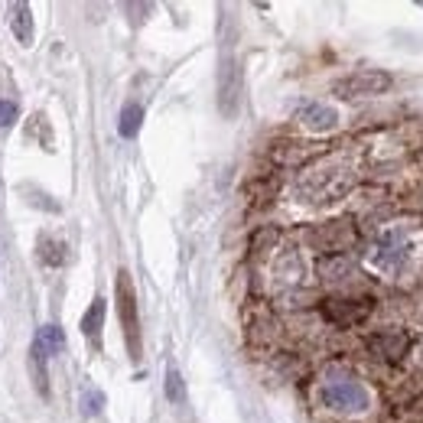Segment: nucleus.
Masks as SVG:
<instances>
[{"label": "nucleus", "mask_w": 423, "mask_h": 423, "mask_svg": "<svg viewBox=\"0 0 423 423\" xmlns=\"http://www.w3.org/2000/svg\"><path fill=\"white\" fill-rule=\"evenodd\" d=\"M364 267L378 280H420L423 277V228L388 225L368 241L362 254Z\"/></svg>", "instance_id": "nucleus-1"}, {"label": "nucleus", "mask_w": 423, "mask_h": 423, "mask_svg": "<svg viewBox=\"0 0 423 423\" xmlns=\"http://www.w3.org/2000/svg\"><path fill=\"white\" fill-rule=\"evenodd\" d=\"M355 166L342 153H322L306 163L293 179V195L303 205H329L355 189Z\"/></svg>", "instance_id": "nucleus-2"}, {"label": "nucleus", "mask_w": 423, "mask_h": 423, "mask_svg": "<svg viewBox=\"0 0 423 423\" xmlns=\"http://www.w3.org/2000/svg\"><path fill=\"white\" fill-rule=\"evenodd\" d=\"M319 404L329 407L332 414H364L372 410V391L355 374L332 372L319 381Z\"/></svg>", "instance_id": "nucleus-3"}, {"label": "nucleus", "mask_w": 423, "mask_h": 423, "mask_svg": "<svg viewBox=\"0 0 423 423\" xmlns=\"http://www.w3.org/2000/svg\"><path fill=\"white\" fill-rule=\"evenodd\" d=\"M414 345H417V336H410L404 326H378V329L364 332L362 338L364 355L388 364V368H400L404 362H410Z\"/></svg>", "instance_id": "nucleus-4"}, {"label": "nucleus", "mask_w": 423, "mask_h": 423, "mask_svg": "<svg viewBox=\"0 0 423 423\" xmlns=\"http://www.w3.org/2000/svg\"><path fill=\"white\" fill-rule=\"evenodd\" d=\"M378 300L372 293H336L319 300V316L336 329H358L374 316Z\"/></svg>", "instance_id": "nucleus-5"}, {"label": "nucleus", "mask_w": 423, "mask_h": 423, "mask_svg": "<svg viewBox=\"0 0 423 423\" xmlns=\"http://www.w3.org/2000/svg\"><path fill=\"white\" fill-rule=\"evenodd\" d=\"M303 238L313 251H319V257H326V254H352V247H358V228L352 219L309 225L303 231Z\"/></svg>", "instance_id": "nucleus-6"}, {"label": "nucleus", "mask_w": 423, "mask_h": 423, "mask_svg": "<svg viewBox=\"0 0 423 423\" xmlns=\"http://www.w3.org/2000/svg\"><path fill=\"white\" fill-rule=\"evenodd\" d=\"M394 85V78L381 68H358V72H348V75L336 78L332 82V94L336 98H374V94H384Z\"/></svg>", "instance_id": "nucleus-7"}, {"label": "nucleus", "mask_w": 423, "mask_h": 423, "mask_svg": "<svg viewBox=\"0 0 423 423\" xmlns=\"http://www.w3.org/2000/svg\"><path fill=\"white\" fill-rule=\"evenodd\" d=\"M118 313H121V326L127 336V352L130 358H140V322H137V300H134V287L130 277L124 271L118 274Z\"/></svg>", "instance_id": "nucleus-8"}, {"label": "nucleus", "mask_w": 423, "mask_h": 423, "mask_svg": "<svg viewBox=\"0 0 423 423\" xmlns=\"http://www.w3.org/2000/svg\"><path fill=\"white\" fill-rule=\"evenodd\" d=\"M316 274H319L322 283L342 287L348 277H355V257L352 254H326L316 261Z\"/></svg>", "instance_id": "nucleus-9"}, {"label": "nucleus", "mask_w": 423, "mask_h": 423, "mask_svg": "<svg viewBox=\"0 0 423 423\" xmlns=\"http://www.w3.org/2000/svg\"><path fill=\"white\" fill-rule=\"evenodd\" d=\"M296 121L306 127V130H316V134H326V130H336L338 127V111L332 104L322 102H309L296 111Z\"/></svg>", "instance_id": "nucleus-10"}, {"label": "nucleus", "mask_w": 423, "mask_h": 423, "mask_svg": "<svg viewBox=\"0 0 423 423\" xmlns=\"http://www.w3.org/2000/svg\"><path fill=\"white\" fill-rule=\"evenodd\" d=\"M238 94H241V78H238L235 62L228 59L221 66V82H219V102H221V111H225L228 118L238 111Z\"/></svg>", "instance_id": "nucleus-11"}, {"label": "nucleus", "mask_w": 423, "mask_h": 423, "mask_svg": "<svg viewBox=\"0 0 423 423\" xmlns=\"http://www.w3.org/2000/svg\"><path fill=\"white\" fill-rule=\"evenodd\" d=\"M7 17H10V30L17 33L20 46H33V10H30V4H10L7 10Z\"/></svg>", "instance_id": "nucleus-12"}, {"label": "nucleus", "mask_w": 423, "mask_h": 423, "mask_svg": "<svg viewBox=\"0 0 423 423\" xmlns=\"http://www.w3.org/2000/svg\"><path fill=\"white\" fill-rule=\"evenodd\" d=\"M66 251H68L66 241H59V238H52V235H39V241H36V254H39V261L46 267H62L68 261Z\"/></svg>", "instance_id": "nucleus-13"}, {"label": "nucleus", "mask_w": 423, "mask_h": 423, "mask_svg": "<svg viewBox=\"0 0 423 423\" xmlns=\"http://www.w3.org/2000/svg\"><path fill=\"white\" fill-rule=\"evenodd\" d=\"M30 348H36V352H42V355L49 358V355H59L62 348H66V332L59 329V326H42L39 332H36V338H33V345Z\"/></svg>", "instance_id": "nucleus-14"}, {"label": "nucleus", "mask_w": 423, "mask_h": 423, "mask_svg": "<svg viewBox=\"0 0 423 423\" xmlns=\"http://www.w3.org/2000/svg\"><path fill=\"white\" fill-rule=\"evenodd\" d=\"M104 309H108V303H104V296H94V303L88 306V313L82 316V332H85V338H88V342H94V345H98V338H102Z\"/></svg>", "instance_id": "nucleus-15"}, {"label": "nucleus", "mask_w": 423, "mask_h": 423, "mask_svg": "<svg viewBox=\"0 0 423 423\" xmlns=\"http://www.w3.org/2000/svg\"><path fill=\"white\" fill-rule=\"evenodd\" d=\"M140 124H144V108L140 104H124V111H121V137H127V140H134L137 134H140Z\"/></svg>", "instance_id": "nucleus-16"}, {"label": "nucleus", "mask_w": 423, "mask_h": 423, "mask_svg": "<svg viewBox=\"0 0 423 423\" xmlns=\"http://www.w3.org/2000/svg\"><path fill=\"white\" fill-rule=\"evenodd\" d=\"M166 400L169 404H183L186 400V384L176 368H166Z\"/></svg>", "instance_id": "nucleus-17"}, {"label": "nucleus", "mask_w": 423, "mask_h": 423, "mask_svg": "<svg viewBox=\"0 0 423 423\" xmlns=\"http://www.w3.org/2000/svg\"><path fill=\"white\" fill-rule=\"evenodd\" d=\"M78 407H82L85 417H98V414H102V407H104V394H102V391H94V388L82 391V400H78Z\"/></svg>", "instance_id": "nucleus-18"}, {"label": "nucleus", "mask_w": 423, "mask_h": 423, "mask_svg": "<svg viewBox=\"0 0 423 423\" xmlns=\"http://www.w3.org/2000/svg\"><path fill=\"white\" fill-rule=\"evenodd\" d=\"M20 118V108L13 102H0V127H10V124H17Z\"/></svg>", "instance_id": "nucleus-19"}]
</instances>
